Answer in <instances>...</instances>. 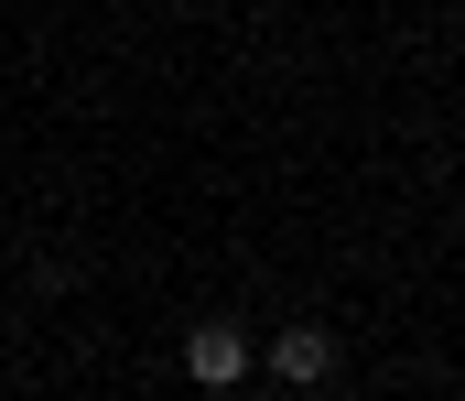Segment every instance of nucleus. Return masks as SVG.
Returning <instances> with one entry per match:
<instances>
[{
  "instance_id": "obj_1",
  "label": "nucleus",
  "mask_w": 465,
  "mask_h": 401,
  "mask_svg": "<svg viewBox=\"0 0 465 401\" xmlns=\"http://www.w3.org/2000/svg\"><path fill=\"white\" fill-rule=\"evenodd\" d=\"M249 369H260V347H249L238 326H195V336H184V380H195V391H238Z\"/></svg>"
},
{
  "instance_id": "obj_2",
  "label": "nucleus",
  "mask_w": 465,
  "mask_h": 401,
  "mask_svg": "<svg viewBox=\"0 0 465 401\" xmlns=\"http://www.w3.org/2000/svg\"><path fill=\"white\" fill-rule=\"evenodd\" d=\"M260 369H271V380H292V391H314V380L336 369V336H314V326H282V336L260 347Z\"/></svg>"
}]
</instances>
